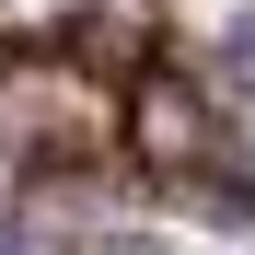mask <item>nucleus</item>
Here are the masks:
<instances>
[{
	"label": "nucleus",
	"mask_w": 255,
	"mask_h": 255,
	"mask_svg": "<svg viewBox=\"0 0 255 255\" xmlns=\"http://www.w3.org/2000/svg\"><path fill=\"white\" fill-rule=\"evenodd\" d=\"M0 255H23V244H12V232H0Z\"/></svg>",
	"instance_id": "obj_3"
},
{
	"label": "nucleus",
	"mask_w": 255,
	"mask_h": 255,
	"mask_svg": "<svg viewBox=\"0 0 255 255\" xmlns=\"http://www.w3.org/2000/svg\"><path fill=\"white\" fill-rule=\"evenodd\" d=\"M221 70H232V81H244V93H255V12H244V23L221 35Z\"/></svg>",
	"instance_id": "obj_2"
},
{
	"label": "nucleus",
	"mask_w": 255,
	"mask_h": 255,
	"mask_svg": "<svg viewBox=\"0 0 255 255\" xmlns=\"http://www.w3.org/2000/svg\"><path fill=\"white\" fill-rule=\"evenodd\" d=\"M139 139H151L162 162H197V105L174 93V81H151V93H139Z\"/></svg>",
	"instance_id": "obj_1"
}]
</instances>
